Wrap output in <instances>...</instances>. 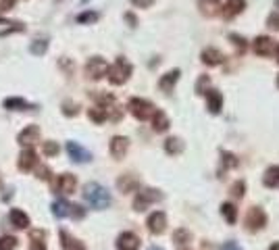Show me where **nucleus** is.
Here are the masks:
<instances>
[{
  "label": "nucleus",
  "mask_w": 279,
  "mask_h": 250,
  "mask_svg": "<svg viewBox=\"0 0 279 250\" xmlns=\"http://www.w3.org/2000/svg\"><path fill=\"white\" fill-rule=\"evenodd\" d=\"M127 148H130V140L123 138V136H115L111 140V154L115 159H123L127 154Z\"/></svg>",
  "instance_id": "nucleus-13"
},
{
  "label": "nucleus",
  "mask_w": 279,
  "mask_h": 250,
  "mask_svg": "<svg viewBox=\"0 0 279 250\" xmlns=\"http://www.w3.org/2000/svg\"><path fill=\"white\" fill-rule=\"evenodd\" d=\"M96 19H98V13H81V15L77 17L79 23H94Z\"/></svg>",
  "instance_id": "nucleus-38"
},
{
  "label": "nucleus",
  "mask_w": 279,
  "mask_h": 250,
  "mask_svg": "<svg viewBox=\"0 0 279 250\" xmlns=\"http://www.w3.org/2000/svg\"><path fill=\"white\" fill-rule=\"evenodd\" d=\"M38 140H40V128H38V125H27V128L17 136V142L21 146H32Z\"/></svg>",
  "instance_id": "nucleus-11"
},
{
  "label": "nucleus",
  "mask_w": 279,
  "mask_h": 250,
  "mask_svg": "<svg viewBox=\"0 0 279 250\" xmlns=\"http://www.w3.org/2000/svg\"><path fill=\"white\" fill-rule=\"evenodd\" d=\"M152 128H154V132H167L169 130V117L163 111H157L152 115Z\"/></svg>",
  "instance_id": "nucleus-22"
},
{
  "label": "nucleus",
  "mask_w": 279,
  "mask_h": 250,
  "mask_svg": "<svg viewBox=\"0 0 279 250\" xmlns=\"http://www.w3.org/2000/svg\"><path fill=\"white\" fill-rule=\"evenodd\" d=\"M254 52L256 54H261V56H269L271 52H273V40L269 38V36H259L256 40H254Z\"/></svg>",
  "instance_id": "nucleus-17"
},
{
  "label": "nucleus",
  "mask_w": 279,
  "mask_h": 250,
  "mask_svg": "<svg viewBox=\"0 0 279 250\" xmlns=\"http://www.w3.org/2000/svg\"><path fill=\"white\" fill-rule=\"evenodd\" d=\"M221 250H242V248H240L235 242H225V244L221 246Z\"/></svg>",
  "instance_id": "nucleus-45"
},
{
  "label": "nucleus",
  "mask_w": 279,
  "mask_h": 250,
  "mask_svg": "<svg viewBox=\"0 0 279 250\" xmlns=\"http://www.w3.org/2000/svg\"><path fill=\"white\" fill-rule=\"evenodd\" d=\"M277 60H279V46H277Z\"/></svg>",
  "instance_id": "nucleus-50"
},
{
  "label": "nucleus",
  "mask_w": 279,
  "mask_h": 250,
  "mask_svg": "<svg viewBox=\"0 0 279 250\" xmlns=\"http://www.w3.org/2000/svg\"><path fill=\"white\" fill-rule=\"evenodd\" d=\"M127 21H130L132 25H136V17H134V15H127Z\"/></svg>",
  "instance_id": "nucleus-47"
},
{
  "label": "nucleus",
  "mask_w": 279,
  "mask_h": 250,
  "mask_svg": "<svg viewBox=\"0 0 279 250\" xmlns=\"http://www.w3.org/2000/svg\"><path fill=\"white\" fill-rule=\"evenodd\" d=\"M130 111H132V115H134L136 119H140V121H146V119H150L154 113H157L154 105H152L150 100H144V98H132V100H130Z\"/></svg>",
  "instance_id": "nucleus-3"
},
{
  "label": "nucleus",
  "mask_w": 279,
  "mask_h": 250,
  "mask_svg": "<svg viewBox=\"0 0 279 250\" xmlns=\"http://www.w3.org/2000/svg\"><path fill=\"white\" fill-rule=\"evenodd\" d=\"M9 219H11L13 227H19V230H27L29 227V217L23 211H19V209H13L11 215H9Z\"/></svg>",
  "instance_id": "nucleus-21"
},
{
  "label": "nucleus",
  "mask_w": 279,
  "mask_h": 250,
  "mask_svg": "<svg viewBox=\"0 0 279 250\" xmlns=\"http://www.w3.org/2000/svg\"><path fill=\"white\" fill-rule=\"evenodd\" d=\"M277 88H279V75H277Z\"/></svg>",
  "instance_id": "nucleus-52"
},
{
  "label": "nucleus",
  "mask_w": 279,
  "mask_h": 250,
  "mask_svg": "<svg viewBox=\"0 0 279 250\" xmlns=\"http://www.w3.org/2000/svg\"><path fill=\"white\" fill-rule=\"evenodd\" d=\"M132 3H134L136 7H140V9H148V7L152 5V0H132Z\"/></svg>",
  "instance_id": "nucleus-44"
},
{
  "label": "nucleus",
  "mask_w": 279,
  "mask_h": 250,
  "mask_svg": "<svg viewBox=\"0 0 279 250\" xmlns=\"http://www.w3.org/2000/svg\"><path fill=\"white\" fill-rule=\"evenodd\" d=\"M269 250H279V242H275V244H273V246H271Z\"/></svg>",
  "instance_id": "nucleus-48"
},
{
  "label": "nucleus",
  "mask_w": 279,
  "mask_h": 250,
  "mask_svg": "<svg viewBox=\"0 0 279 250\" xmlns=\"http://www.w3.org/2000/svg\"><path fill=\"white\" fill-rule=\"evenodd\" d=\"M165 150H167L169 154H179V152L183 150V142H181L179 138H169V140L165 142Z\"/></svg>",
  "instance_id": "nucleus-27"
},
{
  "label": "nucleus",
  "mask_w": 279,
  "mask_h": 250,
  "mask_svg": "<svg viewBox=\"0 0 279 250\" xmlns=\"http://www.w3.org/2000/svg\"><path fill=\"white\" fill-rule=\"evenodd\" d=\"M188 240H190V234L185 232V230H177V232L173 234V242H175V244H185Z\"/></svg>",
  "instance_id": "nucleus-35"
},
{
  "label": "nucleus",
  "mask_w": 279,
  "mask_h": 250,
  "mask_svg": "<svg viewBox=\"0 0 279 250\" xmlns=\"http://www.w3.org/2000/svg\"><path fill=\"white\" fill-rule=\"evenodd\" d=\"M267 23H269V27H273V29H279V15H277V13H273V15H269V19H267Z\"/></svg>",
  "instance_id": "nucleus-43"
},
{
  "label": "nucleus",
  "mask_w": 279,
  "mask_h": 250,
  "mask_svg": "<svg viewBox=\"0 0 279 250\" xmlns=\"http://www.w3.org/2000/svg\"><path fill=\"white\" fill-rule=\"evenodd\" d=\"M46 48H48V42H46V40H38V42H34L32 46H29V50H32L34 54H38V56H40V54H44V52H46Z\"/></svg>",
  "instance_id": "nucleus-33"
},
{
  "label": "nucleus",
  "mask_w": 279,
  "mask_h": 250,
  "mask_svg": "<svg viewBox=\"0 0 279 250\" xmlns=\"http://www.w3.org/2000/svg\"><path fill=\"white\" fill-rule=\"evenodd\" d=\"M13 7V0H3V3H0V9L3 11H9Z\"/></svg>",
  "instance_id": "nucleus-46"
},
{
  "label": "nucleus",
  "mask_w": 279,
  "mask_h": 250,
  "mask_svg": "<svg viewBox=\"0 0 279 250\" xmlns=\"http://www.w3.org/2000/svg\"><path fill=\"white\" fill-rule=\"evenodd\" d=\"M138 248H140V240L132 232H125L117 238V250H138Z\"/></svg>",
  "instance_id": "nucleus-12"
},
{
  "label": "nucleus",
  "mask_w": 279,
  "mask_h": 250,
  "mask_svg": "<svg viewBox=\"0 0 279 250\" xmlns=\"http://www.w3.org/2000/svg\"><path fill=\"white\" fill-rule=\"evenodd\" d=\"M109 73V65H106V60L100 58V56H92L88 60V65H85V75L90 79H100L102 75Z\"/></svg>",
  "instance_id": "nucleus-5"
},
{
  "label": "nucleus",
  "mask_w": 279,
  "mask_h": 250,
  "mask_svg": "<svg viewBox=\"0 0 279 250\" xmlns=\"http://www.w3.org/2000/svg\"><path fill=\"white\" fill-rule=\"evenodd\" d=\"M32 250H46V244H44V232L36 230L32 234Z\"/></svg>",
  "instance_id": "nucleus-30"
},
{
  "label": "nucleus",
  "mask_w": 279,
  "mask_h": 250,
  "mask_svg": "<svg viewBox=\"0 0 279 250\" xmlns=\"http://www.w3.org/2000/svg\"><path fill=\"white\" fill-rule=\"evenodd\" d=\"M208 86H210V79H208L206 75H200V79H198V84H196V94H206Z\"/></svg>",
  "instance_id": "nucleus-34"
},
{
  "label": "nucleus",
  "mask_w": 279,
  "mask_h": 250,
  "mask_svg": "<svg viewBox=\"0 0 279 250\" xmlns=\"http://www.w3.org/2000/svg\"><path fill=\"white\" fill-rule=\"evenodd\" d=\"M88 117L94 121V123H102L109 115H106V111H104V107H96V109H90L88 111Z\"/></svg>",
  "instance_id": "nucleus-29"
},
{
  "label": "nucleus",
  "mask_w": 279,
  "mask_h": 250,
  "mask_svg": "<svg viewBox=\"0 0 279 250\" xmlns=\"http://www.w3.org/2000/svg\"><path fill=\"white\" fill-rule=\"evenodd\" d=\"M50 175H52V173H50L48 167H44V165L38 167V177H40V179H50Z\"/></svg>",
  "instance_id": "nucleus-42"
},
{
  "label": "nucleus",
  "mask_w": 279,
  "mask_h": 250,
  "mask_svg": "<svg viewBox=\"0 0 279 250\" xmlns=\"http://www.w3.org/2000/svg\"><path fill=\"white\" fill-rule=\"evenodd\" d=\"M161 198H163V194H161L159 190H152V187H146V190H142V192L136 196V200H134V209H136V211H144L148 204L157 202V200H161Z\"/></svg>",
  "instance_id": "nucleus-6"
},
{
  "label": "nucleus",
  "mask_w": 279,
  "mask_h": 250,
  "mask_svg": "<svg viewBox=\"0 0 279 250\" xmlns=\"http://www.w3.org/2000/svg\"><path fill=\"white\" fill-rule=\"evenodd\" d=\"M179 75H181V71H179V69H173V71H169V73H165V75L161 77V81H159V86H161V90H163L165 94H169V92H173V86L177 84V79H179Z\"/></svg>",
  "instance_id": "nucleus-18"
},
{
  "label": "nucleus",
  "mask_w": 279,
  "mask_h": 250,
  "mask_svg": "<svg viewBox=\"0 0 279 250\" xmlns=\"http://www.w3.org/2000/svg\"><path fill=\"white\" fill-rule=\"evenodd\" d=\"M267 225V215L261 206H252L250 211H248L246 215V227L250 230V232H259Z\"/></svg>",
  "instance_id": "nucleus-4"
},
{
  "label": "nucleus",
  "mask_w": 279,
  "mask_h": 250,
  "mask_svg": "<svg viewBox=\"0 0 279 250\" xmlns=\"http://www.w3.org/2000/svg\"><path fill=\"white\" fill-rule=\"evenodd\" d=\"M67 154L71 156V161H75V163H88V161H92V154L83 146H79L77 142H67Z\"/></svg>",
  "instance_id": "nucleus-10"
},
{
  "label": "nucleus",
  "mask_w": 279,
  "mask_h": 250,
  "mask_svg": "<svg viewBox=\"0 0 279 250\" xmlns=\"http://www.w3.org/2000/svg\"><path fill=\"white\" fill-rule=\"evenodd\" d=\"M5 109H9V111H27L29 105L23 98H7L5 100Z\"/></svg>",
  "instance_id": "nucleus-26"
},
{
  "label": "nucleus",
  "mask_w": 279,
  "mask_h": 250,
  "mask_svg": "<svg viewBox=\"0 0 279 250\" xmlns=\"http://www.w3.org/2000/svg\"><path fill=\"white\" fill-rule=\"evenodd\" d=\"M148 230L152 232V234H163L165 232V227H167V215L163 213V211H157V213H152L150 217H148Z\"/></svg>",
  "instance_id": "nucleus-9"
},
{
  "label": "nucleus",
  "mask_w": 279,
  "mask_h": 250,
  "mask_svg": "<svg viewBox=\"0 0 279 250\" xmlns=\"http://www.w3.org/2000/svg\"><path fill=\"white\" fill-rule=\"evenodd\" d=\"M44 154L46 156H56L58 154V144L56 142H46L44 144Z\"/></svg>",
  "instance_id": "nucleus-37"
},
{
  "label": "nucleus",
  "mask_w": 279,
  "mask_h": 250,
  "mask_svg": "<svg viewBox=\"0 0 279 250\" xmlns=\"http://www.w3.org/2000/svg\"><path fill=\"white\" fill-rule=\"evenodd\" d=\"M19 169L21 171H34L38 167V156L32 148H25L21 154H19V161H17Z\"/></svg>",
  "instance_id": "nucleus-8"
},
{
  "label": "nucleus",
  "mask_w": 279,
  "mask_h": 250,
  "mask_svg": "<svg viewBox=\"0 0 279 250\" xmlns=\"http://www.w3.org/2000/svg\"><path fill=\"white\" fill-rule=\"evenodd\" d=\"M83 198L90 202L92 209H98V211H102V209H106L111 204V194L100 183H88L83 187Z\"/></svg>",
  "instance_id": "nucleus-1"
},
{
  "label": "nucleus",
  "mask_w": 279,
  "mask_h": 250,
  "mask_svg": "<svg viewBox=\"0 0 279 250\" xmlns=\"http://www.w3.org/2000/svg\"><path fill=\"white\" fill-rule=\"evenodd\" d=\"M60 246H63V250H85V246L65 230H60Z\"/></svg>",
  "instance_id": "nucleus-19"
},
{
  "label": "nucleus",
  "mask_w": 279,
  "mask_h": 250,
  "mask_svg": "<svg viewBox=\"0 0 279 250\" xmlns=\"http://www.w3.org/2000/svg\"><path fill=\"white\" fill-rule=\"evenodd\" d=\"M109 81L113 84V86H121V84H125L127 79H130V75H132V65L130 62L123 58V56H119L117 60H115V65L113 67H109Z\"/></svg>",
  "instance_id": "nucleus-2"
},
{
  "label": "nucleus",
  "mask_w": 279,
  "mask_h": 250,
  "mask_svg": "<svg viewBox=\"0 0 279 250\" xmlns=\"http://www.w3.org/2000/svg\"><path fill=\"white\" fill-rule=\"evenodd\" d=\"M63 113H65V115H69V117H73V115H77L79 111H77V105H73V102H65V105H63Z\"/></svg>",
  "instance_id": "nucleus-41"
},
{
  "label": "nucleus",
  "mask_w": 279,
  "mask_h": 250,
  "mask_svg": "<svg viewBox=\"0 0 279 250\" xmlns=\"http://www.w3.org/2000/svg\"><path fill=\"white\" fill-rule=\"evenodd\" d=\"M69 202L67 200H56L54 204H52V213H54V217H58V219H63V217H67L69 215Z\"/></svg>",
  "instance_id": "nucleus-25"
},
{
  "label": "nucleus",
  "mask_w": 279,
  "mask_h": 250,
  "mask_svg": "<svg viewBox=\"0 0 279 250\" xmlns=\"http://www.w3.org/2000/svg\"><path fill=\"white\" fill-rule=\"evenodd\" d=\"M198 9L206 17H217L221 13L223 5H221V0H198Z\"/></svg>",
  "instance_id": "nucleus-14"
},
{
  "label": "nucleus",
  "mask_w": 279,
  "mask_h": 250,
  "mask_svg": "<svg viewBox=\"0 0 279 250\" xmlns=\"http://www.w3.org/2000/svg\"><path fill=\"white\" fill-rule=\"evenodd\" d=\"M223 52L221 50H217V48H206L202 50V62H206V65H219V62H223Z\"/></svg>",
  "instance_id": "nucleus-20"
},
{
  "label": "nucleus",
  "mask_w": 279,
  "mask_h": 250,
  "mask_svg": "<svg viewBox=\"0 0 279 250\" xmlns=\"http://www.w3.org/2000/svg\"><path fill=\"white\" fill-rule=\"evenodd\" d=\"M221 213H223V217L227 219V223H235V219H238V211H235V206H233L231 202H225V204L221 206Z\"/></svg>",
  "instance_id": "nucleus-28"
},
{
  "label": "nucleus",
  "mask_w": 279,
  "mask_h": 250,
  "mask_svg": "<svg viewBox=\"0 0 279 250\" xmlns=\"http://www.w3.org/2000/svg\"><path fill=\"white\" fill-rule=\"evenodd\" d=\"M69 215L75 217V219H81V217L85 215V211H83L79 204H71V206H69Z\"/></svg>",
  "instance_id": "nucleus-39"
},
{
  "label": "nucleus",
  "mask_w": 279,
  "mask_h": 250,
  "mask_svg": "<svg viewBox=\"0 0 279 250\" xmlns=\"http://www.w3.org/2000/svg\"><path fill=\"white\" fill-rule=\"evenodd\" d=\"M275 5H277V9H279V0H275Z\"/></svg>",
  "instance_id": "nucleus-51"
},
{
  "label": "nucleus",
  "mask_w": 279,
  "mask_h": 250,
  "mask_svg": "<svg viewBox=\"0 0 279 250\" xmlns=\"http://www.w3.org/2000/svg\"><path fill=\"white\" fill-rule=\"evenodd\" d=\"M244 9H246V0H227L225 7H223L221 11H223V17H225V19H231V17L240 15Z\"/></svg>",
  "instance_id": "nucleus-16"
},
{
  "label": "nucleus",
  "mask_w": 279,
  "mask_h": 250,
  "mask_svg": "<svg viewBox=\"0 0 279 250\" xmlns=\"http://www.w3.org/2000/svg\"><path fill=\"white\" fill-rule=\"evenodd\" d=\"M75 185H77L75 175L63 173V175H58L54 179V192H58V194H71V192H75Z\"/></svg>",
  "instance_id": "nucleus-7"
},
{
  "label": "nucleus",
  "mask_w": 279,
  "mask_h": 250,
  "mask_svg": "<svg viewBox=\"0 0 279 250\" xmlns=\"http://www.w3.org/2000/svg\"><path fill=\"white\" fill-rule=\"evenodd\" d=\"M263 181H265L267 187L279 185V167H269L267 173H265V177H263Z\"/></svg>",
  "instance_id": "nucleus-24"
},
{
  "label": "nucleus",
  "mask_w": 279,
  "mask_h": 250,
  "mask_svg": "<svg viewBox=\"0 0 279 250\" xmlns=\"http://www.w3.org/2000/svg\"><path fill=\"white\" fill-rule=\"evenodd\" d=\"M148 250H163V248H159V246H152V248H148Z\"/></svg>",
  "instance_id": "nucleus-49"
},
{
  "label": "nucleus",
  "mask_w": 279,
  "mask_h": 250,
  "mask_svg": "<svg viewBox=\"0 0 279 250\" xmlns=\"http://www.w3.org/2000/svg\"><path fill=\"white\" fill-rule=\"evenodd\" d=\"M229 167H238V159L231 154V152H223L221 154V169H229Z\"/></svg>",
  "instance_id": "nucleus-31"
},
{
  "label": "nucleus",
  "mask_w": 279,
  "mask_h": 250,
  "mask_svg": "<svg viewBox=\"0 0 279 250\" xmlns=\"http://www.w3.org/2000/svg\"><path fill=\"white\" fill-rule=\"evenodd\" d=\"M229 40L233 42V46H235L240 52H244V50H246V40H244L242 36H238V34H231V36H229Z\"/></svg>",
  "instance_id": "nucleus-36"
},
{
  "label": "nucleus",
  "mask_w": 279,
  "mask_h": 250,
  "mask_svg": "<svg viewBox=\"0 0 279 250\" xmlns=\"http://www.w3.org/2000/svg\"><path fill=\"white\" fill-rule=\"evenodd\" d=\"M117 185H119V190L121 192H134L136 187H138V179L134 177V175H123V177H119V181H117Z\"/></svg>",
  "instance_id": "nucleus-23"
},
{
  "label": "nucleus",
  "mask_w": 279,
  "mask_h": 250,
  "mask_svg": "<svg viewBox=\"0 0 279 250\" xmlns=\"http://www.w3.org/2000/svg\"><path fill=\"white\" fill-rule=\"evenodd\" d=\"M244 187H246V185H244V181H235V183H233V187H231V194H233V196H238V198H242V196H244Z\"/></svg>",
  "instance_id": "nucleus-40"
},
{
  "label": "nucleus",
  "mask_w": 279,
  "mask_h": 250,
  "mask_svg": "<svg viewBox=\"0 0 279 250\" xmlns=\"http://www.w3.org/2000/svg\"><path fill=\"white\" fill-rule=\"evenodd\" d=\"M15 248H17V238H13V236L0 238V250H15Z\"/></svg>",
  "instance_id": "nucleus-32"
},
{
  "label": "nucleus",
  "mask_w": 279,
  "mask_h": 250,
  "mask_svg": "<svg viewBox=\"0 0 279 250\" xmlns=\"http://www.w3.org/2000/svg\"><path fill=\"white\" fill-rule=\"evenodd\" d=\"M221 107H223V96L217 90H208L206 92V109L212 115H217V113L221 111Z\"/></svg>",
  "instance_id": "nucleus-15"
}]
</instances>
